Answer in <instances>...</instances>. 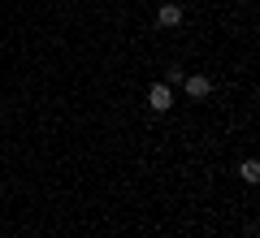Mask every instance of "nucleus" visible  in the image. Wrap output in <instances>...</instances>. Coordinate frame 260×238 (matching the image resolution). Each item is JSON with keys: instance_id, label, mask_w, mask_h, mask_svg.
Instances as JSON below:
<instances>
[{"instance_id": "obj_1", "label": "nucleus", "mask_w": 260, "mask_h": 238, "mask_svg": "<svg viewBox=\"0 0 260 238\" xmlns=\"http://www.w3.org/2000/svg\"><path fill=\"white\" fill-rule=\"evenodd\" d=\"M148 104H152V109H156V113H165L169 104H174V95H169V87H165V83H156V87H152V91H148Z\"/></svg>"}, {"instance_id": "obj_3", "label": "nucleus", "mask_w": 260, "mask_h": 238, "mask_svg": "<svg viewBox=\"0 0 260 238\" xmlns=\"http://www.w3.org/2000/svg\"><path fill=\"white\" fill-rule=\"evenodd\" d=\"M156 22H160V26H178V22H182V9H178V5H160Z\"/></svg>"}, {"instance_id": "obj_4", "label": "nucleus", "mask_w": 260, "mask_h": 238, "mask_svg": "<svg viewBox=\"0 0 260 238\" xmlns=\"http://www.w3.org/2000/svg\"><path fill=\"white\" fill-rule=\"evenodd\" d=\"M239 174H243V182H256V178H260V165H256V160H243Z\"/></svg>"}, {"instance_id": "obj_2", "label": "nucleus", "mask_w": 260, "mask_h": 238, "mask_svg": "<svg viewBox=\"0 0 260 238\" xmlns=\"http://www.w3.org/2000/svg\"><path fill=\"white\" fill-rule=\"evenodd\" d=\"M186 91H191V95H195V100H204V95H208V91H213V83H208L204 74H195V78H186Z\"/></svg>"}]
</instances>
